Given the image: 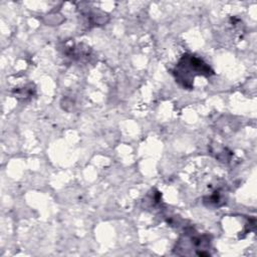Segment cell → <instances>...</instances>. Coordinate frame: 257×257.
Wrapping results in <instances>:
<instances>
[{
	"label": "cell",
	"instance_id": "1",
	"mask_svg": "<svg viewBox=\"0 0 257 257\" xmlns=\"http://www.w3.org/2000/svg\"><path fill=\"white\" fill-rule=\"evenodd\" d=\"M210 67L203 62L202 59L191 55H184L175 69L176 80L180 82L184 87H192V82L195 75H210L212 74Z\"/></svg>",
	"mask_w": 257,
	"mask_h": 257
}]
</instances>
